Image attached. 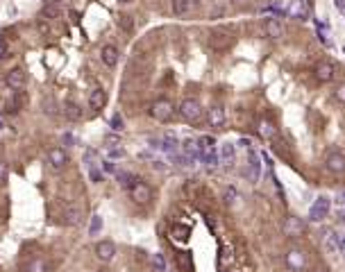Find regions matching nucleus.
Returning <instances> with one entry per match:
<instances>
[{"label":"nucleus","mask_w":345,"mask_h":272,"mask_svg":"<svg viewBox=\"0 0 345 272\" xmlns=\"http://www.w3.org/2000/svg\"><path fill=\"white\" fill-rule=\"evenodd\" d=\"M179 113H182V118H184L186 123H191V125L202 123V107H200L198 100L186 98L184 102L179 105Z\"/></svg>","instance_id":"nucleus-1"},{"label":"nucleus","mask_w":345,"mask_h":272,"mask_svg":"<svg viewBox=\"0 0 345 272\" xmlns=\"http://www.w3.org/2000/svg\"><path fill=\"white\" fill-rule=\"evenodd\" d=\"M172 113H175V107H172V102L166 98L157 100V102H153V107H150V116H153L154 120H159V123H168V120L172 118Z\"/></svg>","instance_id":"nucleus-2"},{"label":"nucleus","mask_w":345,"mask_h":272,"mask_svg":"<svg viewBox=\"0 0 345 272\" xmlns=\"http://www.w3.org/2000/svg\"><path fill=\"white\" fill-rule=\"evenodd\" d=\"M286 266H288V270H293V272L305 270L307 268L305 250H300V247H288V252H286Z\"/></svg>","instance_id":"nucleus-3"},{"label":"nucleus","mask_w":345,"mask_h":272,"mask_svg":"<svg viewBox=\"0 0 345 272\" xmlns=\"http://www.w3.org/2000/svg\"><path fill=\"white\" fill-rule=\"evenodd\" d=\"M130 198H132L136 204H148V202L153 199V191H150V186H148L146 181L136 180L134 186L130 188Z\"/></svg>","instance_id":"nucleus-4"},{"label":"nucleus","mask_w":345,"mask_h":272,"mask_svg":"<svg viewBox=\"0 0 345 272\" xmlns=\"http://www.w3.org/2000/svg\"><path fill=\"white\" fill-rule=\"evenodd\" d=\"M327 213H329V198L320 195V198L313 202L311 211H309V218H311L313 222H320V220L327 218Z\"/></svg>","instance_id":"nucleus-5"},{"label":"nucleus","mask_w":345,"mask_h":272,"mask_svg":"<svg viewBox=\"0 0 345 272\" xmlns=\"http://www.w3.org/2000/svg\"><path fill=\"white\" fill-rule=\"evenodd\" d=\"M61 222L68 227H77L82 222V209L75 204H68L64 206V211H61Z\"/></svg>","instance_id":"nucleus-6"},{"label":"nucleus","mask_w":345,"mask_h":272,"mask_svg":"<svg viewBox=\"0 0 345 272\" xmlns=\"http://www.w3.org/2000/svg\"><path fill=\"white\" fill-rule=\"evenodd\" d=\"M96 256H98L102 263H109V261L116 256V245H114L112 240H100L98 245H96Z\"/></svg>","instance_id":"nucleus-7"},{"label":"nucleus","mask_w":345,"mask_h":272,"mask_svg":"<svg viewBox=\"0 0 345 272\" xmlns=\"http://www.w3.org/2000/svg\"><path fill=\"white\" fill-rule=\"evenodd\" d=\"M305 222L300 218H295V216H291V218H286L284 222V234L286 236H291V238H298V236H302L305 234Z\"/></svg>","instance_id":"nucleus-8"},{"label":"nucleus","mask_w":345,"mask_h":272,"mask_svg":"<svg viewBox=\"0 0 345 272\" xmlns=\"http://www.w3.org/2000/svg\"><path fill=\"white\" fill-rule=\"evenodd\" d=\"M325 168L329 173L339 175V173H345V154L341 152H332L329 157L325 159Z\"/></svg>","instance_id":"nucleus-9"},{"label":"nucleus","mask_w":345,"mask_h":272,"mask_svg":"<svg viewBox=\"0 0 345 272\" xmlns=\"http://www.w3.org/2000/svg\"><path fill=\"white\" fill-rule=\"evenodd\" d=\"M118 57H120L118 48L112 46V43L102 46V50H100V59H102V64H105V66H109V68H114L116 64H118Z\"/></svg>","instance_id":"nucleus-10"},{"label":"nucleus","mask_w":345,"mask_h":272,"mask_svg":"<svg viewBox=\"0 0 345 272\" xmlns=\"http://www.w3.org/2000/svg\"><path fill=\"white\" fill-rule=\"evenodd\" d=\"M48 161H50V166H53L55 170H61V168L68 163L66 150H61V147H53V150H48Z\"/></svg>","instance_id":"nucleus-11"},{"label":"nucleus","mask_w":345,"mask_h":272,"mask_svg":"<svg viewBox=\"0 0 345 272\" xmlns=\"http://www.w3.org/2000/svg\"><path fill=\"white\" fill-rule=\"evenodd\" d=\"M264 32L268 39H279L284 34V25L279 23V18H266L264 20Z\"/></svg>","instance_id":"nucleus-12"},{"label":"nucleus","mask_w":345,"mask_h":272,"mask_svg":"<svg viewBox=\"0 0 345 272\" xmlns=\"http://www.w3.org/2000/svg\"><path fill=\"white\" fill-rule=\"evenodd\" d=\"M316 77L320 82H332L336 77V66L329 64V61H320L318 66H316Z\"/></svg>","instance_id":"nucleus-13"},{"label":"nucleus","mask_w":345,"mask_h":272,"mask_svg":"<svg viewBox=\"0 0 345 272\" xmlns=\"http://www.w3.org/2000/svg\"><path fill=\"white\" fill-rule=\"evenodd\" d=\"M7 87L9 89L25 87V71H23V68H12V71L7 73Z\"/></svg>","instance_id":"nucleus-14"},{"label":"nucleus","mask_w":345,"mask_h":272,"mask_svg":"<svg viewBox=\"0 0 345 272\" xmlns=\"http://www.w3.org/2000/svg\"><path fill=\"white\" fill-rule=\"evenodd\" d=\"M207 123H209V127H223L225 125V109L223 107H211L207 111Z\"/></svg>","instance_id":"nucleus-15"},{"label":"nucleus","mask_w":345,"mask_h":272,"mask_svg":"<svg viewBox=\"0 0 345 272\" xmlns=\"http://www.w3.org/2000/svg\"><path fill=\"white\" fill-rule=\"evenodd\" d=\"M259 136L266 141H272V139H277V127H275V123L272 120H259Z\"/></svg>","instance_id":"nucleus-16"},{"label":"nucleus","mask_w":345,"mask_h":272,"mask_svg":"<svg viewBox=\"0 0 345 272\" xmlns=\"http://www.w3.org/2000/svg\"><path fill=\"white\" fill-rule=\"evenodd\" d=\"M89 105H91L93 111H100V109L107 105V93H105V89H93L91 95H89Z\"/></svg>","instance_id":"nucleus-17"},{"label":"nucleus","mask_w":345,"mask_h":272,"mask_svg":"<svg viewBox=\"0 0 345 272\" xmlns=\"http://www.w3.org/2000/svg\"><path fill=\"white\" fill-rule=\"evenodd\" d=\"M23 272H50V266H48L46 259H39V256H37V259L27 261Z\"/></svg>","instance_id":"nucleus-18"},{"label":"nucleus","mask_w":345,"mask_h":272,"mask_svg":"<svg viewBox=\"0 0 345 272\" xmlns=\"http://www.w3.org/2000/svg\"><path fill=\"white\" fill-rule=\"evenodd\" d=\"M171 236L175 240H179V243H186L189 240V236H191V227L189 225H172V229H171Z\"/></svg>","instance_id":"nucleus-19"},{"label":"nucleus","mask_w":345,"mask_h":272,"mask_svg":"<svg viewBox=\"0 0 345 272\" xmlns=\"http://www.w3.org/2000/svg\"><path fill=\"white\" fill-rule=\"evenodd\" d=\"M293 16V18H298V20H305L307 16H309V5H307L305 0H298L295 5L291 7V12H288Z\"/></svg>","instance_id":"nucleus-20"},{"label":"nucleus","mask_w":345,"mask_h":272,"mask_svg":"<svg viewBox=\"0 0 345 272\" xmlns=\"http://www.w3.org/2000/svg\"><path fill=\"white\" fill-rule=\"evenodd\" d=\"M193 7V0H172V14L175 16H186L191 12Z\"/></svg>","instance_id":"nucleus-21"},{"label":"nucleus","mask_w":345,"mask_h":272,"mask_svg":"<svg viewBox=\"0 0 345 272\" xmlns=\"http://www.w3.org/2000/svg\"><path fill=\"white\" fill-rule=\"evenodd\" d=\"M234 157H236V145L225 143V145L220 147V159H223V163H234Z\"/></svg>","instance_id":"nucleus-22"},{"label":"nucleus","mask_w":345,"mask_h":272,"mask_svg":"<svg viewBox=\"0 0 345 272\" xmlns=\"http://www.w3.org/2000/svg\"><path fill=\"white\" fill-rule=\"evenodd\" d=\"M41 18H46V20L59 18V7H57V5H50V2H46V5H43V9H41Z\"/></svg>","instance_id":"nucleus-23"},{"label":"nucleus","mask_w":345,"mask_h":272,"mask_svg":"<svg viewBox=\"0 0 345 272\" xmlns=\"http://www.w3.org/2000/svg\"><path fill=\"white\" fill-rule=\"evenodd\" d=\"M64 113H66L68 120H80L82 118V109H80V105H75V102H66Z\"/></svg>","instance_id":"nucleus-24"},{"label":"nucleus","mask_w":345,"mask_h":272,"mask_svg":"<svg viewBox=\"0 0 345 272\" xmlns=\"http://www.w3.org/2000/svg\"><path fill=\"white\" fill-rule=\"evenodd\" d=\"M177 263H179V268H182L184 272H193L191 252H179V254H177Z\"/></svg>","instance_id":"nucleus-25"},{"label":"nucleus","mask_w":345,"mask_h":272,"mask_svg":"<svg viewBox=\"0 0 345 272\" xmlns=\"http://www.w3.org/2000/svg\"><path fill=\"white\" fill-rule=\"evenodd\" d=\"M325 247H327V252H339L341 250V238L336 236V234H329L325 240Z\"/></svg>","instance_id":"nucleus-26"},{"label":"nucleus","mask_w":345,"mask_h":272,"mask_svg":"<svg viewBox=\"0 0 345 272\" xmlns=\"http://www.w3.org/2000/svg\"><path fill=\"white\" fill-rule=\"evenodd\" d=\"M118 27L123 30V32H132V30H134L132 16H127V14H120V16H118Z\"/></svg>","instance_id":"nucleus-27"},{"label":"nucleus","mask_w":345,"mask_h":272,"mask_svg":"<svg viewBox=\"0 0 345 272\" xmlns=\"http://www.w3.org/2000/svg\"><path fill=\"white\" fill-rule=\"evenodd\" d=\"M202 159H205L207 166H216V163H218V154H216V150H213V147H209V150L202 154Z\"/></svg>","instance_id":"nucleus-28"},{"label":"nucleus","mask_w":345,"mask_h":272,"mask_svg":"<svg viewBox=\"0 0 345 272\" xmlns=\"http://www.w3.org/2000/svg\"><path fill=\"white\" fill-rule=\"evenodd\" d=\"M118 181H120V186L132 188L134 181H136V177H134V175H130V173H118Z\"/></svg>","instance_id":"nucleus-29"},{"label":"nucleus","mask_w":345,"mask_h":272,"mask_svg":"<svg viewBox=\"0 0 345 272\" xmlns=\"http://www.w3.org/2000/svg\"><path fill=\"white\" fill-rule=\"evenodd\" d=\"M259 170H261V166H259L257 157H252V161H250V180H252V181L259 180Z\"/></svg>","instance_id":"nucleus-30"},{"label":"nucleus","mask_w":345,"mask_h":272,"mask_svg":"<svg viewBox=\"0 0 345 272\" xmlns=\"http://www.w3.org/2000/svg\"><path fill=\"white\" fill-rule=\"evenodd\" d=\"M275 150H277L279 157H286V159H291V152H288L286 143H282V141H275Z\"/></svg>","instance_id":"nucleus-31"},{"label":"nucleus","mask_w":345,"mask_h":272,"mask_svg":"<svg viewBox=\"0 0 345 272\" xmlns=\"http://www.w3.org/2000/svg\"><path fill=\"white\" fill-rule=\"evenodd\" d=\"M100 227H102V218H100V216H93L91 227H89V232H91V236H93V234H98V232H100Z\"/></svg>","instance_id":"nucleus-32"},{"label":"nucleus","mask_w":345,"mask_h":272,"mask_svg":"<svg viewBox=\"0 0 345 272\" xmlns=\"http://www.w3.org/2000/svg\"><path fill=\"white\" fill-rule=\"evenodd\" d=\"M112 129L123 132V118H120V113H114V116H112Z\"/></svg>","instance_id":"nucleus-33"},{"label":"nucleus","mask_w":345,"mask_h":272,"mask_svg":"<svg viewBox=\"0 0 345 272\" xmlns=\"http://www.w3.org/2000/svg\"><path fill=\"white\" fill-rule=\"evenodd\" d=\"M37 30H39L41 34H46V36H48V34H50V25H48V20H46V18H39V20H37Z\"/></svg>","instance_id":"nucleus-34"},{"label":"nucleus","mask_w":345,"mask_h":272,"mask_svg":"<svg viewBox=\"0 0 345 272\" xmlns=\"http://www.w3.org/2000/svg\"><path fill=\"white\" fill-rule=\"evenodd\" d=\"M334 98L345 105V84H339V87H336V91H334Z\"/></svg>","instance_id":"nucleus-35"},{"label":"nucleus","mask_w":345,"mask_h":272,"mask_svg":"<svg viewBox=\"0 0 345 272\" xmlns=\"http://www.w3.org/2000/svg\"><path fill=\"white\" fill-rule=\"evenodd\" d=\"M120 157H125V150H123V147H114V150H109V159H120Z\"/></svg>","instance_id":"nucleus-36"},{"label":"nucleus","mask_w":345,"mask_h":272,"mask_svg":"<svg viewBox=\"0 0 345 272\" xmlns=\"http://www.w3.org/2000/svg\"><path fill=\"white\" fill-rule=\"evenodd\" d=\"M153 263H154V268H157V270H166V263H164V259H161V254H154Z\"/></svg>","instance_id":"nucleus-37"},{"label":"nucleus","mask_w":345,"mask_h":272,"mask_svg":"<svg viewBox=\"0 0 345 272\" xmlns=\"http://www.w3.org/2000/svg\"><path fill=\"white\" fill-rule=\"evenodd\" d=\"M7 57V41H5V36L0 34V59H5Z\"/></svg>","instance_id":"nucleus-38"},{"label":"nucleus","mask_w":345,"mask_h":272,"mask_svg":"<svg viewBox=\"0 0 345 272\" xmlns=\"http://www.w3.org/2000/svg\"><path fill=\"white\" fill-rule=\"evenodd\" d=\"M89 175H91V180L96 181V184H98V181L102 180V175H100V170H96V168H91V170H89Z\"/></svg>","instance_id":"nucleus-39"},{"label":"nucleus","mask_w":345,"mask_h":272,"mask_svg":"<svg viewBox=\"0 0 345 272\" xmlns=\"http://www.w3.org/2000/svg\"><path fill=\"white\" fill-rule=\"evenodd\" d=\"M336 220H339L341 225H345V209H339V211H336Z\"/></svg>","instance_id":"nucleus-40"},{"label":"nucleus","mask_w":345,"mask_h":272,"mask_svg":"<svg viewBox=\"0 0 345 272\" xmlns=\"http://www.w3.org/2000/svg\"><path fill=\"white\" fill-rule=\"evenodd\" d=\"M107 170V173H116V166H114L112 161H105V166H102Z\"/></svg>","instance_id":"nucleus-41"},{"label":"nucleus","mask_w":345,"mask_h":272,"mask_svg":"<svg viewBox=\"0 0 345 272\" xmlns=\"http://www.w3.org/2000/svg\"><path fill=\"white\" fill-rule=\"evenodd\" d=\"M334 5H336V9H339V12L345 14V0H334Z\"/></svg>","instance_id":"nucleus-42"},{"label":"nucleus","mask_w":345,"mask_h":272,"mask_svg":"<svg viewBox=\"0 0 345 272\" xmlns=\"http://www.w3.org/2000/svg\"><path fill=\"white\" fill-rule=\"evenodd\" d=\"M5 177H7V166L5 163H0V181L5 180Z\"/></svg>","instance_id":"nucleus-43"},{"label":"nucleus","mask_w":345,"mask_h":272,"mask_svg":"<svg viewBox=\"0 0 345 272\" xmlns=\"http://www.w3.org/2000/svg\"><path fill=\"white\" fill-rule=\"evenodd\" d=\"M239 145H243V147H250V145H252V141H250V139H241V141H239Z\"/></svg>","instance_id":"nucleus-44"},{"label":"nucleus","mask_w":345,"mask_h":272,"mask_svg":"<svg viewBox=\"0 0 345 272\" xmlns=\"http://www.w3.org/2000/svg\"><path fill=\"white\" fill-rule=\"evenodd\" d=\"M193 145H195L193 141H186V143H184V150H186V152H191V150H193Z\"/></svg>","instance_id":"nucleus-45"},{"label":"nucleus","mask_w":345,"mask_h":272,"mask_svg":"<svg viewBox=\"0 0 345 272\" xmlns=\"http://www.w3.org/2000/svg\"><path fill=\"white\" fill-rule=\"evenodd\" d=\"M96 272H112V270H109V268H98Z\"/></svg>","instance_id":"nucleus-46"},{"label":"nucleus","mask_w":345,"mask_h":272,"mask_svg":"<svg viewBox=\"0 0 345 272\" xmlns=\"http://www.w3.org/2000/svg\"><path fill=\"white\" fill-rule=\"evenodd\" d=\"M313 272H329V270H327V268H316Z\"/></svg>","instance_id":"nucleus-47"},{"label":"nucleus","mask_w":345,"mask_h":272,"mask_svg":"<svg viewBox=\"0 0 345 272\" xmlns=\"http://www.w3.org/2000/svg\"><path fill=\"white\" fill-rule=\"evenodd\" d=\"M48 2H50V5H59L61 0H48Z\"/></svg>","instance_id":"nucleus-48"},{"label":"nucleus","mask_w":345,"mask_h":272,"mask_svg":"<svg viewBox=\"0 0 345 272\" xmlns=\"http://www.w3.org/2000/svg\"><path fill=\"white\" fill-rule=\"evenodd\" d=\"M234 5H243V2H246V0H232Z\"/></svg>","instance_id":"nucleus-49"},{"label":"nucleus","mask_w":345,"mask_h":272,"mask_svg":"<svg viewBox=\"0 0 345 272\" xmlns=\"http://www.w3.org/2000/svg\"><path fill=\"white\" fill-rule=\"evenodd\" d=\"M341 198H343V199H345V191H343V193H341Z\"/></svg>","instance_id":"nucleus-50"},{"label":"nucleus","mask_w":345,"mask_h":272,"mask_svg":"<svg viewBox=\"0 0 345 272\" xmlns=\"http://www.w3.org/2000/svg\"><path fill=\"white\" fill-rule=\"evenodd\" d=\"M123 2H132V0H123Z\"/></svg>","instance_id":"nucleus-51"},{"label":"nucleus","mask_w":345,"mask_h":272,"mask_svg":"<svg viewBox=\"0 0 345 272\" xmlns=\"http://www.w3.org/2000/svg\"><path fill=\"white\" fill-rule=\"evenodd\" d=\"M0 127H2V120H0Z\"/></svg>","instance_id":"nucleus-52"}]
</instances>
